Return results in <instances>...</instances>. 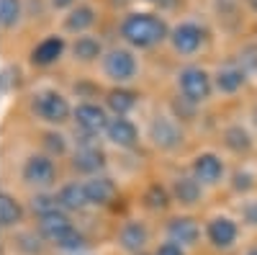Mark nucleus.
Instances as JSON below:
<instances>
[{
	"instance_id": "nucleus-1",
	"label": "nucleus",
	"mask_w": 257,
	"mask_h": 255,
	"mask_svg": "<svg viewBox=\"0 0 257 255\" xmlns=\"http://www.w3.org/2000/svg\"><path fill=\"white\" fill-rule=\"evenodd\" d=\"M170 26L160 13L152 11H128L121 24H118V36L121 41L134 49V52H144V49H155L170 39Z\"/></svg>"
},
{
	"instance_id": "nucleus-2",
	"label": "nucleus",
	"mask_w": 257,
	"mask_h": 255,
	"mask_svg": "<svg viewBox=\"0 0 257 255\" xmlns=\"http://www.w3.org/2000/svg\"><path fill=\"white\" fill-rule=\"evenodd\" d=\"M36 232L41 235L47 245H52L54 250L64 252V255H77L88 250V237L82 235V229L72 222V217L67 211H52L36 219Z\"/></svg>"
},
{
	"instance_id": "nucleus-3",
	"label": "nucleus",
	"mask_w": 257,
	"mask_h": 255,
	"mask_svg": "<svg viewBox=\"0 0 257 255\" xmlns=\"http://www.w3.org/2000/svg\"><path fill=\"white\" fill-rule=\"evenodd\" d=\"M98 72L105 82H111L113 88H132L139 80L142 65L134 49H128L126 44L105 49L103 59L98 62Z\"/></svg>"
},
{
	"instance_id": "nucleus-4",
	"label": "nucleus",
	"mask_w": 257,
	"mask_h": 255,
	"mask_svg": "<svg viewBox=\"0 0 257 255\" xmlns=\"http://www.w3.org/2000/svg\"><path fill=\"white\" fill-rule=\"evenodd\" d=\"M31 116L41 124H47L49 129H59L62 124L72 121V109L75 106L70 103V98L64 96L59 88H52V85H44L31 96Z\"/></svg>"
},
{
	"instance_id": "nucleus-5",
	"label": "nucleus",
	"mask_w": 257,
	"mask_h": 255,
	"mask_svg": "<svg viewBox=\"0 0 257 255\" xmlns=\"http://www.w3.org/2000/svg\"><path fill=\"white\" fill-rule=\"evenodd\" d=\"M175 88L183 96V101L201 106L213 96V75L198 65H185L175 72Z\"/></svg>"
},
{
	"instance_id": "nucleus-6",
	"label": "nucleus",
	"mask_w": 257,
	"mask_h": 255,
	"mask_svg": "<svg viewBox=\"0 0 257 255\" xmlns=\"http://www.w3.org/2000/svg\"><path fill=\"white\" fill-rule=\"evenodd\" d=\"M18 176H21V183L31 188L34 194L52 191L57 186V162H54V157H49L44 152H34L24 160Z\"/></svg>"
},
{
	"instance_id": "nucleus-7",
	"label": "nucleus",
	"mask_w": 257,
	"mask_h": 255,
	"mask_svg": "<svg viewBox=\"0 0 257 255\" xmlns=\"http://www.w3.org/2000/svg\"><path fill=\"white\" fill-rule=\"evenodd\" d=\"M111 121V114L103 103L95 101H77L72 109V124L80 134V139H98L105 134V126Z\"/></svg>"
},
{
	"instance_id": "nucleus-8",
	"label": "nucleus",
	"mask_w": 257,
	"mask_h": 255,
	"mask_svg": "<svg viewBox=\"0 0 257 255\" xmlns=\"http://www.w3.org/2000/svg\"><path fill=\"white\" fill-rule=\"evenodd\" d=\"M239 237H242L239 219H234L229 214H213L203 224V240L208 242V247H213L216 252L234 250L239 245Z\"/></svg>"
},
{
	"instance_id": "nucleus-9",
	"label": "nucleus",
	"mask_w": 257,
	"mask_h": 255,
	"mask_svg": "<svg viewBox=\"0 0 257 255\" xmlns=\"http://www.w3.org/2000/svg\"><path fill=\"white\" fill-rule=\"evenodd\" d=\"M206 26L198 24V21H180V24H175L173 29H170V49H173L175 54L180 57H193V54H198L206 44Z\"/></svg>"
},
{
	"instance_id": "nucleus-10",
	"label": "nucleus",
	"mask_w": 257,
	"mask_h": 255,
	"mask_svg": "<svg viewBox=\"0 0 257 255\" xmlns=\"http://www.w3.org/2000/svg\"><path fill=\"white\" fill-rule=\"evenodd\" d=\"M147 139L152 142L157 150L173 152V150H178V147L183 144L185 134H183V126L178 124L175 116H170V114H155L152 121H149V126H147Z\"/></svg>"
},
{
	"instance_id": "nucleus-11",
	"label": "nucleus",
	"mask_w": 257,
	"mask_h": 255,
	"mask_svg": "<svg viewBox=\"0 0 257 255\" xmlns=\"http://www.w3.org/2000/svg\"><path fill=\"white\" fill-rule=\"evenodd\" d=\"M116 245L126 255L147 252V250H152V247H149V245H152V229H149V224L144 219L132 217V219L121 222V227L116 232Z\"/></svg>"
},
{
	"instance_id": "nucleus-12",
	"label": "nucleus",
	"mask_w": 257,
	"mask_h": 255,
	"mask_svg": "<svg viewBox=\"0 0 257 255\" xmlns=\"http://www.w3.org/2000/svg\"><path fill=\"white\" fill-rule=\"evenodd\" d=\"M103 139L108 142L111 147H116V150L132 152L142 142V129H139V124L132 116H111Z\"/></svg>"
},
{
	"instance_id": "nucleus-13",
	"label": "nucleus",
	"mask_w": 257,
	"mask_h": 255,
	"mask_svg": "<svg viewBox=\"0 0 257 255\" xmlns=\"http://www.w3.org/2000/svg\"><path fill=\"white\" fill-rule=\"evenodd\" d=\"M203 237V227L196 217L190 214H175V217H167L165 222V240H173L180 247H185L188 252L196 247Z\"/></svg>"
},
{
	"instance_id": "nucleus-14",
	"label": "nucleus",
	"mask_w": 257,
	"mask_h": 255,
	"mask_svg": "<svg viewBox=\"0 0 257 255\" xmlns=\"http://www.w3.org/2000/svg\"><path fill=\"white\" fill-rule=\"evenodd\" d=\"M70 160H72V167L82 178H90V176H100L103 167H105V155L103 150L93 142V139H80L72 152H70Z\"/></svg>"
},
{
	"instance_id": "nucleus-15",
	"label": "nucleus",
	"mask_w": 257,
	"mask_h": 255,
	"mask_svg": "<svg viewBox=\"0 0 257 255\" xmlns=\"http://www.w3.org/2000/svg\"><path fill=\"white\" fill-rule=\"evenodd\" d=\"M190 176L203 188H216L226 178V165L216 152H198L190 162Z\"/></svg>"
},
{
	"instance_id": "nucleus-16",
	"label": "nucleus",
	"mask_w": 257,
	"mask_h": 255,
	"mask_svg": "<svg viewBox=\"0 0 257 255\" xmlns=\"http://www.w3.org/2000/svg\"><path fill=\"white\" fill-rule=\"evenodd\" d=\"M82 188H85V199H88L90 209H108L118 199V183L105 173L82 178Z\"/></svg>"
},
{
	"instance_id": "nucleus-17",
	"label": "nucleus",
	"mask_w": 257,
	"mask_h": 255,
	"mask_svg": "<svg viewBox=\"0 0 257 255\" xmlns=\"http://www.w3.org/2000/svg\"><path fill=\"white\" fill-rule=\"evenodd\" d=\"M98 8L93 3H77L72 11H67L62 16V34H70V36H82V34H90L93 26L98 24Z\"/></svg>"
},
{
	"instance_id": "nucleus-18",
	"label": "nucleus",
	"mask_w": 257,
	"mask_h": 255,
	"mask_svg": "<svg viewBox=\"0 0 257 255\" xmlns=\"http://www.w3.org/2000/svg\"><path fill=\"white\" fill-rule=\"evenodd\" d=\"M67 49H70V44H67V39H64V34H49V36H44L41 41L34 44L31 62L36 67H52L64 57Z\"/></svg>"
},
{
	"instance_id": "nucleus-19",
	"label": "nucleus",
	"mask_w": 257,
	"mask_h": 255,
	"mask_svg": "<svg viewBox=\"0 0 257 255\" xmlns=\"http://www.w3.org/2000/svg\"><path fill=\"white\" fill-rule=\"evenodd\" d=\"M26 222V206L16 194L0 188V232H18Z\"/></svg>"
},
{
	"instance_id": "nucleus-20",
	"label": "nucleus",
	"mask_w": 257,
	"mask_h": 255,
	"mask_svg": "<svg viewBox=\"0 0 257 255\" xmlns=\"http://www.w3.org/2000/svg\"><path fill=\"white\" fill-rule=\"evenodd\" d=\"M167 188H170V196H173V201H175L178 206H183V209L198 206V204L203 201V191H206L196 178L190 176V173H185V176H175L173 183H170Z\"/></svg>"
},
{
	"instance_id": "nucleus-21",
	"label": "nucleus",
	"mask_w": 257,
	"mask_h": 255,
	"mask_svg": "<svg viewBox=\"0 0 257 255\" xmlns=\"http://www.w3.org/2000/svg\"><path fill=\"white\" fill-rule=\"evenodd\" d=\"M103 54H105L103 41L95 34H82V36H75L70 41V57L77 65H98L103 59Z\"/></svg>"
},
{
	"instance_id": "nucleus-22",
	"label": "nucleus",
	"mask_w": 257,
	"mask_h": 255,
	"mask_svg": "<svg viewBox=\"0 0 257 255\" xmlns=\"http://www.w3.org/2000/svg\"><path fill=\"white\" fill-rule=\"evenodd\" d=\"M247 85V70L242 65H224L213 72V91L221 96H234Z\"/></svg>"
},
{
	"instance_id": "nucleus-23",
	"label": "nucleus",
	"mask_w": 257,
	"mask_h": 255,
	"mask_svg": "<svg viewBox=\"0 0 257 255\" xmlns=\"http://www.w3.org/2000/svg\"><path fill=\"white\" fill-rule=\"evenodd\" d=\"M54 196H57L59 209L67 211V214H77V211L90 209V206H88V199H85L82 178H80V181H67V183H62V186L54 191Z\"/></svg>"
},
{
	"instance_id": "nucleus-24",
	"label": "nucleus",
	"mask_w": 257,
	"mask_h": 255,
	"mask_svg": "<svg viewBox=\"0 0 257 255\" xmlns=\"http://www.w3.org/2000/svg\"><path fill=\"white\" fill-rule=\"evenodd\" d=\"M139 103V93L132 88H111L105 93V109L111 116H132V111Z\"/></svg>"
},
{
	"instance_id": "nucleus-25",
	"label": "nucleus",
	"mask_w": 257,
	"mask_h": 255,
	"mask_svg": "<svg viewBox=\"0 0 257 255\" xmlns=\"http://www.w3.org/2000/svg\"><path fill=\"white\" fill-rule=\"evenodd\" d=\"M221 139H224V147H226L229 152H234V155H247V152L252 150V134L244 129L242 124L226 126L224 134H221Z\"/></svg>"
},
{
	"instance_id": "nucleus-26",
	"label": "nucleus",
	"mask_w": 257,
	"mask_h": 255,
	"mask_svg": "<svg viewBox=\"0 0 257 255\" xmlns=\"http://www.w3.org/2000/svg\"><path fill=\"white\" fill-rule=\"evenodd\" d=\"M24 0H0V29L3 31H16L24 24Z\"/></svg>"
},
{
	"instance_id": "nucleus-27",
	"label": "nucleus",
	"mask_w": 257,
	"mask_h": 255,
	"mask_svg": "<svg viewBox=\"0 0 257 255\" xmlns=\"http://www.w3.org/2000/svg\"><path fill=\"white\" fill-rule=\"evenodd\" d=\"M142 204L152 211V214H160V211H165L170 204H173V196H170V188L167 186H160V183H152L144 196H142Z\"/></svg>"
},
{
	"instance_id": "nucleus-28",
	"label": "nucleus",
	"mask_w": 257,
	"mask_h": 255,
	"mask_svg": "<svg viewBox=\"0 0 257 255\" xmlns=\"http://www.w3.org/2000/svg\"><path fill=\"white\" fill-rule=\"evenodd\" d=\"M41 144H44V155H49V157H54V160L72 152L70 139L64 137L59 129H47V132H44V139H41Z\"/></svg>"
},
{
	"instance_id": "nucleus-29",
	"label": "nucleus",
	"mask_w": 257,
	"mask_h": 255,
	"mask_svg": "<svg viewBox=\"0 0 257 255\" xmlns=\"http://www.w3.org/2000/svg\"><path fill=\"white\" fill-rule=\"evenodd\" d=\"M29 209L34 211V217L39 219V217H44V214H52V211H57L59 204H57V196L52 194V191H41V194H34V196H31Z\"/></svg>"
},
{
	"instance_id": "nucleus-30",
	"label": "nucleus",
	"mask_w": 257,
	"mask_h": 255,
	"mask_svg": "<svg viewBox=\"0 0 257 255\" xmlns=\"http://www.w3.org/2000/svg\"><path fill=\"white\" fill-rule=\"evenodd\" d=\"M18 80H21V70L16 65H3L0 67V96H11L18 88Z\"/></svg>"
},
{
	"instance_id": "nucleus-31",
	"label": "nucleus",
	"mask_w": 257,
	"mask_h": 255,
	"mask_svg": "<svg viewBox=\"0 0 257 255\" xmlns=\"http://www.w3.org/2000/svg\"><path fill=\"white\" fill-rule=\"evenodd\" d=\"M239 222L244 227L257 229V196H244L239 204Z\"/></svg>"
},
{
	"instance_id": "nucleus-32",
	"label": "nucleus",
	"mask_w": 257,
	"mask_h": 255,
	"mask_svg": "<svg viewBox=\"0 0 257 255\" xmlns=\"http://www.w3.org/2000/svg\"><path fill=\"white\" fill-rule=\"evenodd\" d=\"M231 188H234V194H242V199H244L254 188V176L249 170H237V173L231 176Z\"/></svg>"
},
{
	"instance_id": "nucleus-33",
	"label": "nucleus",
	"mask_w": 257,
	"mask_h": 255,
	"mask_svg": "<svg viewBox=\"0 0 257 255\" xmlns=\"http://www.w3.org/2000/svg\"><path fill=\"white\" fill-rule=\"evenodd\" d=\"M152 252H155V255H188L185 247H180V245L173 242V240H165V237L152 247Z\"/></svg>"
},
{
	"instance_id": "nucleus-34",
	"label": "nucleus",
	"mask_w": 257,
	"mask_h": 255,
	"mask_svg": "<svg viewBox=\"0 0 257 255\" xmlns=\"http://www.w3.org/2000/svg\"><path fill=\"white\" fill-rule=\"evenodd\" d=\"M77 6V0H49V8L57 11V13H67Z\"/></svg>"
},
{
	"instance_id": "nucleus-35",
	"label": "nucleus",
	"mask_w": 257,
	"mask_h": 255,
	"mask_svg": "<svg viewBox=\"0 0 257 255\" xmlns=\"http://www.w3.org/2000/svg\"><path fill=\"white\" fill-rule=\"evenodd\" d=\"M239 255H257V242H252V245H247Z\"/></svg>"
},
{
	"instance_id": "nucleus-36",
	"label": "nucleus",
	"mask_w": 257,
	"mask_h": 255,
	"mask_svg": "<svg viewBox=\"0 0 257 255\" xmlns=\"http://www.w3.org/2000/svg\"><path fill=\"white\" fill-rule=\"evenodd\" d=\"M252 124L257 126V106H254V109H252Z\"/></svg>"
},
{
	"instance_id": "nucleus-37",
	"label": "nucleus",
	"mask_w": 257,
	"mask_h": 255,
	"mask_svg": "<svg viewBox=\"0 0 257 255\" xmlns=\"http://www.w3.org/2000/svg\"><path fill=\"white\" fill-rule=\"evenodd\" d=\"M247 3H249V8H252V11L257 13V0H247Z\"/></svg>"
},
{
	"instance_id": "nucleus-38",
	"label": "nucleus",
	"mask_w": 257,
	"mask_h": 255,
	"mask_svg": "<svg viewBox=\"0 0 257 255\" xmlns=\"http://www.w3.org/2000/svg\"><path fill=\"white\" fill-rule=\"evenodd\" d=\"M77 255H95V252H90V250H85V252H77Z\"/></svg>"
},
{
	"instance_id": "nucleus-39",
	"label": "nucleus",
	"mask_w": 257,
	"mask_h": 255,
	"mask_svg": "<svg viewBox=\"0 0 257 255\" xmlns=\"http://www.w3.org/2000/svg\"><path fill=\"white\" fill-rule=\"evenodd\" d=\"M139 255H155V252H152V250H147V252H139Z\"/></svg>"
}]
</instances>
